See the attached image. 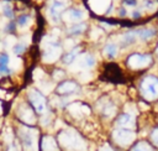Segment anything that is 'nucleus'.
<instances>
[{
    "label": "nucleus",
    "instance_id": "obj_1",
    "mask_svg": "<svg viewBox=\"0 0 158 151\" xmlns=\"http://www.w3.org/2000/svg\"><path fill=\"white\" fill-rule=\"evenodd\" d=\"M19 139L25 151H37L40 150V135L38 130L33 126H20Z\"/></svg>",
    "mask_w": 158,
    "mask_h": 151
},
{
    "label": "nucleus",
    "instance_id": "obj_2",
    "mask_svg": "<svg viewBox=\"0 0 158 151\" xmlns=\"http://www.w3.org/2000/svg\"><path fill=\"white\" fill-rule=\"evenodd\" d=\"M139 93L147 101H154L158 99V78L154 76H147L141 80Z\"/></svg>",
    "mask_w": 158,
    "mask_h": 151
},
{
    "label": "nucleus",
    "instance_id": "obj_3",
    "mask_svg": "<svg viewBox=\"0 0 158 151\" xmlns=\"http://www.w3.org/2000/svg\"><path fill=\"white\" fill-rule=\"evenodd\" d=\"M112 139L122 149H126L131 146L136 139V132L133 129H122V127H115L112 132Z\"/></svg>",
    "mask_w": 158,
    "mask_h": 151
},
{
    "label": "nucleus",
    "instance_id": "obj_4",
    "mask_svg": "<svg viewBox=\"0 0 158 151\" xmlns=\"http://www.w3.org/2000/svg\"><path fill=\"white\" fill-rule=\"evenodd\" d=\"M28 101L33 108V110L38 114H43L47 110V100L43 97V94L37 89L28 90Z\"/></svg>",
    "mask_w": 158,
    "mask_h": 151
},
{
    "label": "nucleus",
    "instance_id": "obj_5",
    "mask_svg": "<svg viewBox=\"0 0 158 151\" xmlns=\"http://www.w3.org/2000/svg\"><path fill=\"white\" fill-rule=\"evenodd\" d=\"M152 57L149 54H142V53H133L127 58V66L131 69H143L151 66Z\"/></svg>",
    "mask_w": 158,
    "mask_h": 151
},
{
    "label": "nucleus",
    "instance_id": "obj_6",
    "mask_svg": "<svg viewBox=\"0 0 158 151\" xmlns=\"http://www.w3.org/2000/svg\"><path fill=\"white\" fill-rule=\"evenodd\" d=\"M95 64V58L89 53L79 54L78 58L70 64L72 69H90Z\"/></svg>",
    "mask_w": 158,
    "mask_h": 151
},
{
    "label": "nucleus",
    "instance_id": "obj_7",
    "mask_svg": "<svg viewBox=\"0 0 158 151\" xmlns=\"http://www.w3.org/2000/svg\"><path fill=\"white\" fill-rule=\"evenodd\" d=\"M60 53H62V48L56 42V43H52V45H48L44 47L42 58L46 63H53L60 57Z\"/></svg>",
    "mask_w": 158,
    "mask_h": 151
},
{
    "label": "nucleus",
    "instance_id": "obj_8",
    "mask_svg": "<svg viewBox=\"0 0 158 151\" xmlns=\"http://www.w3.org/2000/svg\"><path fill=\"white\" fill-rule=\"evenodd\" d=\"M65 7H67V2H63V1H59V0H53L51 2L49 16L52 19V22H58L60 20L62 14L65 10Z\"/></svg>",
    "mask_w": 158,
    "mask_h": 151
},
{
    "label": "nucleus",
    "instance_id": "obj_9",
    "mask_svg": "<svg viewBox=\"0 0 158 151\" xmlns=\"http://www.w3.org/2000/svg\"><path fill=\"white\" fill-rule=\"evenodd\" d=\"M115 125L116 127H122V129H135L136 119L130 113H122L116 118Z\"/></svg>",
    "mask_w": 158,
    "mask_h": 151
},
{
    "label": "nucleus",
    "instance_id": "obj_10",
    "mask_svg": "<svg viewBox=\"0 0 158 151\" xmlns=\"http://www.w3.org/2000/svg\"><path fill=\"white\" fill-rule=\"evenodd\" d=\"M19 116L21 118V120L25 124H33L35 123V111L31 109L30 105L22 104L21 106H19Z\"/></svg>",
    "mask_w": 158,
    "mask_h": 151
},
{
    "label": "nucleus",
    "instance_id": "obj_11",
    "mask_svg": "<svg viewBox=\"0 0 158 151\" xmlns=\"http://www.w3.org/2000/svg\"><path fill=\"white\" fill-rule=\"evenodd\" d=\"M57 93L60 94V95H69V94H73L78 90V84L75 82H72V80H67V82H63L60 83L58 87H57Z\"/></svg>",
    "mask_w": 158,
    "mask_h": 151
},
{
    "label": "nucleus",
    "instance_id": "obj_12",
    "mask_svg": "<svg viewBox=\"0 0 158 151\" xmlns=\"http://www.w3.org/2000/svg\"><path fill=\"white\" fill-rule=\"evenodd\" d=\"M85 17V14L78 9H70L63 14V19L67 22H79Z\"/></svg>",
    "mask_w": 158,
    "mask_h": 151
},
{
    "label": "nucleus",
    "instance_id": "obj_13",
    "mask_svg": "<svg viewBox=\"0 0 158 151\" xmlns=\"http://www.w3.org/2000/svg\"><path fill=\"white\" fill-rule=\"evenodd\" d=\"M89 4L93 11H95L96 14H104L105 11L109 10L111 5V0H89Z\"/></svg>",
    "mask_w": 158,
    "mask_h": 151
},
{
    "label": "nucleus",
    "instance_id": "obj_14",
    "mask_svg": "<svg viewBox=\"0 0 158 151\" xmlns=\"http://www.w3.org/2000/svg\"><path fill=\"white\" fill-rule=\"evenodd\" d=\"M57 144L56 140L51 136H44L40 140V150L41 151H57Z\"/></svg>",
    "mask_w": 158,
    "mask_h": 151
},
{
    "label": "nucleus",
    "instance_id": "obj_15",
    "mask_svg": "<svg viewBox=\"0 0 158 151\" xmlns=\"http://www.w3.org/2000/svg\"><path fill=\"white\" fill-rule=\"evenodd\" d=\"M156 147L147 140H138L137 142L132 144L130 151H154Z\"/></svg>",
    "mask_w": 158,
    "mask_h": 151
},
{
    "label": "nucleus",
    "instance_id": "obj_16",
    "mask_svg": "<svg viewBox=\"0 0 158 151\" xmlns=\"http://www.w3.org/2000/svg\"><path fill=\"white\" fill-rule=\"evenodd\" d=\"M100 114L104 116V118H112L114 115H115V113H116V106L114 105V103L112 101H110V100H107L105 104H102L101 106H100Z\"/></svg>",
    "mask_w": 158,
    "mask_h": 151
},
{
    "label": "nucleus",
    "instance_id": "obj_17",
    "mask_svg": "<svg viewBox=\"0 0 158 151\" xmlns=\"http://www.w3.org/2000/svg\"><path fill=\"white\" fill-rule=\"evenodd\" d=\"M137 40V35H136V31H128L126 33H123L120 38V42H121V46L126 47V46H130L132 45L133 42H136Z\"/></svg>",
    "mask_w": 158,
    "mask_h": 151
},
{
    "label": "nucleus",
    "instance_id": "obj_18",
    "mask_svg": "<svg viewBox=\"0 0 158 151\" xmlns=\"http://www.w3.org/2000/svg\"><path fill=\"white\" fill-rule=\"evenodd\" d=\"M135 31H136L137 38H139L142 41L151 40L156 35V30L154 28H141V30H135Z\"/></svg>",
    "mask_w": 158,
    "mask_h": 151
},
{
    "label": "nucleus",
    "instance_id": "obj_19",
    "mask_svg": "<svg viewBox=\"0 0 158 151\" xmlns=\"http://www.w3.org/2000/svg\"><path fill=\"white\" fill-rule=\"evenodd\" d=\"M79 54H80V47H73L72 50H69V52H68L67 56L64 57V63L70 66V64L78 58Z\"/></svg>",
    "mask_w": 158,
    "mask_h": 151
},
{
    "label": "nucleus",
    "instance_id": "obj_20",
    "mask_svg": "<svg viewBox=\"0 0 158 151\" xmlns=\"http://www.w3.org/2000/svg\"><path fill=\"white\" fill-rule=\"evenodd\" d=\"M117 51H118V48L115 43H107L104 47V54L107 58H115L117 56Z\"/></svg>",
    "mask_w": 158,
    "mask_h": 151
},
{
    "label": "nucleus",
    "instance_id": "obj_21",
    "mask_svg": "<svg viewBox=\"0 0 158 151\" xmlns=\"http://www.w3.org/2000/svg\"><path fill=\"white\" fill-rule=\"evenodd\" d=\"M85 28H86V25L84 22H78V24H75V25H73L72 27L68 28V33H70V35H79V33L84 32Z\"/></svg>",
    "mask_w": 158,
    "mask_h": 151
},
{
    "label": "nucleus",
    "instance_id": "obj_22",
    "mask_svg": "<svg viewBox=\"0 0 158 151\" xmlns=\"http://www.w3.org/2000/svg\"><path fill=\"white\" fill-rule=\"evenodd\" d=\"M149 142L158 150V125L157 126H153L151 130H149Z\"/></svg>",
    "mask_w": 158,
    "mask_h": 151
},
{
    "label": "nucleus",
    "instance_id": "obj_23",
    "mask_svg": "<svg viewBox=\"0 0 158 151\" xmlns=\"http://www.w3.org/2000/svg\"><path fill=\"white\" fill-rule=\"evenodd\" d=\"M2 11H4V15L7 17V19H12L14 17V12H12V7L9 2H4L2 5Z\"/></svg>",
    "mask_w": 158,
    "mask_h": 151
},
{
    "label": "nucleus",
    "instance_id": "obj_24",
    "mask_svg": "<svg viewBox=\"0 0 158 151\" xmlns=\"http://www.w3.org/2000/svg\"><path fill=\"white\" fill-rule=\"evenodd\" d=\"M28 24H30V16H27V15H22V16H20L19 20H17V26H19V27H25V26H27Z\"/></svg>",
    "mask_w": 158,
    "mask_h": 151
},
{
    "label": "nucleus",
    "instance_id": "obj_25",
    "mask_svg": "<svg viewBox=\"0 0 158 151\" xmlns=\"http://www.w3.org/2000/svg\"><path fill=\"white\" fill-rule=\"evenodd\" d=\"M25 50H26V43H23V42H20V43H17V45L14 46V52H15L16 56L22 54L25 52Z\"/></svg>",
    "mask_w": 158,
    "mask_h": 151
},
{
    "label": "nucleus",
    "instance_id": "obj_26",
    "mask_svg": "<svg viewBox=\"0 0 158 151\" xmlns=\"http://www.w3.org/2000/svg\"><path fill=\"white\" fill-rule=\"evenodd\" d=\"M10 64V57L6 53L0 54V66H9Z\"/></svg>",
    "mask_w": 158,
    "mask_h": 151
},
{
    "label": "nucleus",
    "instance_id": "obj_27",
    "mask_svg": "<svg viewBox=\"0 0 158 151\" xmlns=\"http://www.w3.org/2000/svg\"><path fill=\"white\" fill-rule=\"evenodd\" d=\"M143 5H144V7H146V9H148V10H152V9H156V6H157V4H156V1H153V0H146Z\"/></svg>",
    "mask_w": 158,
    "mask_h": 151
},
{
    "label": "nucleus",
    "instance_id": "obj_28",
    "mask_svg": "<svg viewBox=\"0 0 158 151\" xmlns=\"http://www.w3.org/2000/svg\"><path fill=\"white\" fill-rule=\"evenodd\" d=\"M53 78H54L56 80H58V79H63V78H64V72L60 71V69H56L54 73H53Z\"/></svg>",
    "mask_w": 158,
    "mask_h": 151
},
{
    "label": "nucleus",
    "instance_id": "obj_29",
    "mask_svg": "<svg viewBox=\"0 0 158 151\" xmlns=\"http://www.w3.org/2000/svg\"><path fill=\"white\" fill-rule=\"evenodd\" d=\"M100 33H101L100 30H98V28H93V31H91V38H93V40H96V38L100 36Z\"/></svg>",
    "mask_w": 158,
    "mask_h": 151
},
{
    "label": "nucleus",
    "instance_id": "obj_30",
    "mask_svg": "<svg viewBox=\"0 0 158 151\" xmlns=\"http://www.w3.org/2000/svg\"><path fill=\"white\" fill-rule=\"evenodd\" d=\"M65 47H67L68 50H72V48L74 47V42H73V40H67V41H65Z\"/></svg>",
    "mask_w": 158,
    "mask_h": 151
},
{
    "label": "nucleus",
    "instance_id": "obj_31",
    "mask_svg": "<svg viewBox=\"0 0 158 151\" xmlns=\"http://www.w3.org/2000/svg\"><path fill=\"white\" fill-rule=\"evenodd\" d=\"M123 4L126 5V6H136V0H125L123 1Z\"/></svg>",
    "mask_w": 158,
    "mask_h": 151
},
{
    "label": "nucleus",
    "instance_id": "obj_32",
    "mask_svg": "<svg viewBox=\"0 0 158 151\" xmlns=\"http://www.w3.org/2000/svg\"><path fill=\"white\" fill-rule=\"evenodd\" d=\"M100 151H116V150L112 149L111 146H107V145H106V146H102V147L100 149Z\"/></svg>",
    "mask_w": 158,
    "mask_h": 151
},
{
    "label": "nucleus",
    "instance_id": "obj_33",
    "mask_svg": "<svg viewBox=\"0 0 158 151\" xmlns=\"http://www.w3.org/2000/svg\"><path fill=\"white\" fill-rule=\"evenodd\" d=\"M131 16H132V17H133V19H137V17H139V16H141V12H139V11H137V10H136V11H133V12H132V14H131Z\"/></svg>",
    "mask_w": 158,
    "mask_h": 151
},
{
    "label": "nucleus",
    "instance_id": "obj_34",
    "mask_svg": "<svg viewBox=\"0 0 158 151\" xmlns=\"http://www.w3.org/2000/svg\"><path fill=\"white\" fill-rule=\"evenodd\" d=\"M6 30H14V24H12V22L9 24V25L6 26Z\"/></svg>",
    "mask_w": 158,
    "mask_h": 151
},
{
    "label": "nucleus",
    "instance_id": "obj_35",
    "mask_svg": "<svg viewBox=\"0 0 158 151\" xmlns=\"http://www.w3.org/2000/svg\"><path fill=\"white\" fill-rule=\"evenodd\" d=\"M120 15H121V16H125V15H126V10H125V9H122V10H121V12H120Z\"/></svg>",
    "mask_w": 158,
    "mask_h": 151
},
{
    "label": "nucleus",
    "instance_id": "obj_36",
    "mask_svg": "<svg viewBox=\"0 0 158 151\" xmlns=\"http://www.w3.org/2000/svg\"><path fill=\"white\" fill-rule=\"evenodd\" d=\"M9 151H19V150H17V149H15V146H11Z\"/></svg>",
    "mask_w": 158,
    "mask_h": 151
},
{
    "label": "nucleus",
    "instance_id": "obj_37",
    "mask_svg": "<svg viewBox=\"0 0 158 151\" xmlns=\"http://www.w3.org/2000/svg\"><path fill=\"white\" fill-rule=\"evenodd\" d=\"M156 53H157V57H158V46H157V50H156Z\"/></svg>",
    "mask_w": 158,
    "mask_h": 151
},
{
    "label": "nucleus",
    "instance_id": "obj_38",
    "mask_svg": "<svg viewBox=\"0 0 158 151\" xmlns=\"http://www.w3.org/2000/svg\"><path fill=\"white\" fill-rule=\"evenodd\" d=\"M59 1H63V2H67L68 0H59Z\"/></svg>",
    "mask_w": 158,
    "mask_h": 151
}]
</instances>
